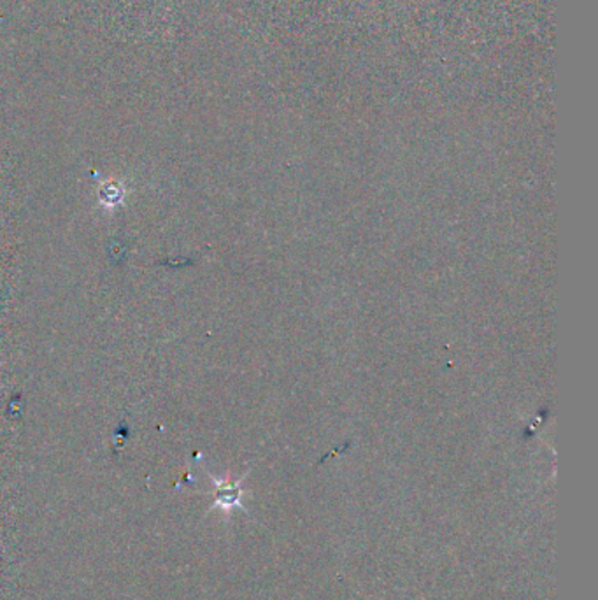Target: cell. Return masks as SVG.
I'll list each match as a JSON object with an SVG mask.
<instances>
[{
    "label": "cell",
    "mask_w": 598,
    "mask_h": 600,
    "mask_svg": "<svg viewBox=\"0 0 598 600\" xmlns=\"http://www.w3.org/2000/svg\"><path fill=\"white\" fill-rule=\"evenodd\" d=\"M125 188L119 181H106L100 185L99 190V202L102 208L113 209L119 206L125 199Z\"/></svg>",
    "instance_id": "1"
}]
</instances>
